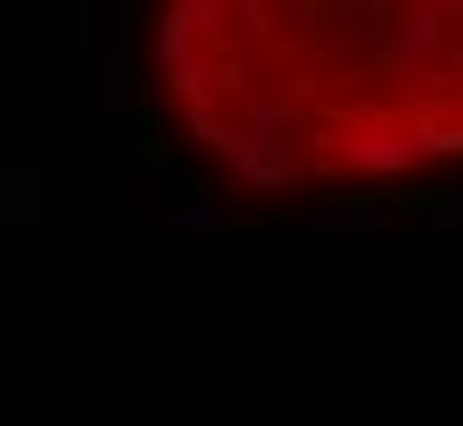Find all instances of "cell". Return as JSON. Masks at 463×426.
Segmentation results:
<instances>
[{
  "mask_svg": "<svg viewBox=\"0 0 463 426\" xmlns=\"http://www.w3.org/2000/svg\"><path fill=\"white\" fill-rule=\"evenodd\" d=\"M155 96L250 192L463 162V0H155Z\"/></svg>",
  "mask_w": 463,
  "mask_h": 426,
  "instance_id": "1",
  "label": "cell"
}]
</instances>
